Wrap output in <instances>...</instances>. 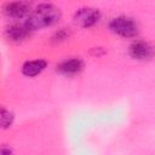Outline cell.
<instances>
[{
	"mask_svg": "<svg viewBox=\"0 0 155 155\" xmlns=\"http://www.w3.org/2000/svg\"><path fill=\"white\" fill-rule=\"evenodd\" d=\"M69 34L70 33H69V30H67V28H61L59 30H57L54 33V35L52 36V40L56 41V42H61V41L68 39L69 38Z\"/></svg>",
	"mask_w": 155,
	"mask_h": 155,
	"instance_id": "cell-10",
	"label": "cell"
},
{
	"mask_svg": "<svg viewBox=\"0 0 155 155\" xmlns=\"http://www.w3.org/2000/svg\"><path fill=\"white\" fill-rule=\"evenodd\" d=\"M13 120H15V114L6 109V108H1V128L2 130H7L12 126L13 124Z\"/></svg>",
	"mask_w": 155,
	"mask_h": 155,
	"instance_id": "cell-9",
	"label": "cell"
},
{
	"mask_svg": "<svg viewBox=\"0 0 155 155\" xmlns=\"http://www.w3.org/2000/svg\"><path fill=\"white\" fill-rule=\"evenodd\" d=\"M84 69V62L80 58L73 57V58H67L62 62H59L56 67V70L58 74L64 75V76H74L79 73H81Z\"/></svg>",
	"mask_w": 155,
	"mask_h": 155,
	"instance_id": "cell-6",
	"label": "cell"
},
{
	"mask_svg": "<svg viewBox=\"0 0 155 155\" xmlns=\"http://www.w3.org/2000/svg\"><path fill=\"white\" fill-rule=\"evenodd\" d=\"M46 65H47V62L45 59H41V58L27 61L22 65V74L24 76H28V78H34V76L41 74L45 70Z\"/></svg>",
	"mask_w": 155,
	"mask_h": 155,
	"instance_id": "cell-8",
	"label": "cell"
},
{
	"mask_svg": "<svg viewBox=\"0 0 155 155\" xmlns=\"http://www.w3.org/2000/svg\"><path fill=\"white\" fill-rule=\"evenodd\" d=\"M4 15L8 18H24L27 17L31 11H30V2L27 0H13L8 1L4 6Z\"/></svg>",
	"mask_w": 155,
	"mask_h": 155,
	"instance_id": "cell-5",
	"label": "cell"
},
{
	"mask_svg": "<svg viewBox=\"0 0 155 155\" xmlns=\"http://www.w3.org/2000/svg\"><path fill=\"white\" fill-rule=\"evenodd\" d=\"M61 17H62V13L58 7H56L52 4L44 2V4L38 5L25 17L24 23L29 27L31 31H34V30H39L42 28L52 27L53 24L58 23Z\"/></svg>",
	"mask_w": 155,
	"mask_h": 155,
	"instance_id": "cell-1",
	"label": "cell"
},
{
	"mask_svg": "<svg viewBox=\"0 0 155 155\" xmlns=\"http://www.w3.org/2000/svg\"><path fill=\"white\" fill-rule=\"evenodd\" d=\"M109 29L114 34L121 38H126V39L134 38L138 34L137 23L132 18L126 17V16H119V17L113 18L109 22Z\"/></svg>",
	"mask_w": 155,
	"mask_h": 155,
	"instance_id": "cell-2",
	"label": "cell"
},
{
	"mask_svg": "<svg viewBox=\"0 0 155 155\" xmlns=\"http://www.w3.org/2000/svg\"><path fill=\"white\" fill-rule=\"evenodd\" d=\"M105 53V50L103 48V47H92L91 50H90V54H92V56H94V57H101V56H103Z\"/></svg>",
	"mask_w": 155,
	"mask_h": 155,
	"instance_id": "cell-11",
	"label": "cell"
},
{
	"mask_svg": "<svg viewBox=\"0 0 155 155\" xmlns=\"http://www.w3.org/2000/svg\"><path fill=\"white\" fill-rule=\"evenodd\" d=\"M13 151H12V149H6L5 147H1V154L2 155H10V154H12Z\"/></svg>",
	"mask_w": 155,
	"mask_h": 155,
	"instance_id": "cell-12",
	"label": "cell"
},
{
	"mask_svg": "<svg viewBox=\"0 0 155 155\" xmlns=\"http://www.w3.org/2000/svg\"><path fill=\"white\" fill-rule=\"evenodd\" d=\"M30 33H31V30L29 29V27L25 23H15V24L6 27V29H5L6 38L12 42H22V41L27 40L29 38Z\"/></svg>",
	"mask_w": 155,
	"mask_h": 155,
	"instance_id": "cell-7",
	"label": "cell"
},
{
	"mask_svg": "<svg viewBox=\"0 0 155 155\" xmlns=\"http://www.w3.org/2000/svg\"><path fill=\"white\" fill-rule=\"evenodd\" d=\"M101 19V12L93 7H81L74 15V22L78 27L88 29L96 25Z\"/></svg>",
	"mask_w": 155,
	"mask_h": 155,
	"instance_id": "cell-3",
	"label": "cell"
},
{
	"mask_svg": "<svg viewBox=\"0 0 155 155\" xmlns=\"http://www.w3.org/2000/svg\"><path fill=\"white\" fill-rule=\"evenodd\" d=\"M128 54L136 61H149L155 56V47L144 40H136L130 45Z\"/></svg>",
	"mask_w": 155,
	"mask_h": 155,
	"instance_id": "cell-4",
	"label": "cell"
}]
</instances>
